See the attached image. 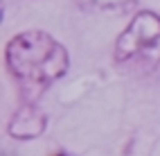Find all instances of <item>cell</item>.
<instances>
[{
    "mask_svg": "<svg viewBox=\"0 0 160 156\" xmlns=\"http://www.w3.org/2000/svg\"><path fill=\"white\" fill-rule=\"evenodd\" d=\"M5 61L12 77L18 81L25 102H36L54 81L66 77L70 68V55L54 36L41 29L20 32L9 39Z\"/></svg>",
    "mask_w": 160,
    "mask_h": 156,
    "instance_id": "6da1fadb",
    "label": "cell"
},
{
    "mask_svg": "<svg viewBox=\"0 0 160 156\" xmlns=\"http://www.w3.org/2000/svg\"><path fill=\"white\" fill-rule=\"evenodd\" d=\"M54 156H68V154H54Z\"/></svg>",
    "mask_w": 160,
    "mask_h": 156,
    "instance_id": "5b68a950",
    "label": "cell"
},
{
    "mask_svg": "<svg viewBox=\"0 0 160 156\" xmlns=\"http://www.w3.org/2000/svg\"><path fill=\"white\" fill-rule=\"evenodd\" d=\"M86 7H92V9H122V7H131L135 0H81Z\"/></svg>",
    "mask_w": 160,
    "mask_h": 156,
    "instance_id": "277c9868",
    "label": "cell"
},
{
    "mask_svg": "<svg viewBox=\"0 0 160 156\" xmlns=\"http://www.w3.org/2000/svg\"><path fill=\"white\" fill-rule=\"evenodd\" d=\"M113 57L117 64H160V14L142 9L115 41Z\"/></svg>",
    "mask_w": 160,
    "mask_h": 156,
    "instance_id": "7a4b0ae2",
    "label": "cell"
},
{
    "mask_svg": "<svg viewBox=\"0 0 160 156\" xmlns=\"http://www.w3.org/2000/svg\"><path fill=\"white\" fill-rule=\"evenodd\" d=\"M45 129H48V116L43 111H38V107L34 102H23L20 109L14 113V118L7 124L9 136L16 138V140L38 138Z\"/></svg>",
    "mask_w": 160,
    "mask_h": 156,
    "instance_id": "3957f363",
    "label": "cell"
}]
</instances>
